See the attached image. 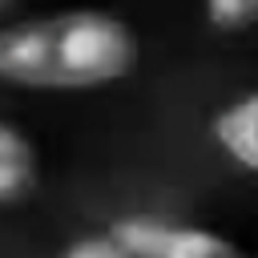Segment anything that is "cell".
<instances>
[{"label": "cell", "mask_w": 258, "mask_h": 258, "mask_svg": "<svg viewBox=\"0 0 258 258\" xmlns=\"http://www.w3.org/2000/svg\"><path fill=\"white\" fill-rule=\"evenodd\" d=\"M141 60L129 20L97 8L12 20L0 32V77L32 93H81L125 81Z\"/></svg>", "instance_id": "6da1fadb"}, {"label": "cell", "mask_w": 258, "mask_h": 258, "mask_svg": "<svg viewBox=\"0 0 258 258\" xmlns=\"http://www.w3.org/2000/svg\"><path fill=\"white\" fill-rule=\"evenodd\" d=\"M113 230L141 254V258H246L238 242H230L218 230L206 226H185V222H165L149 214H133L113 222Z\"/></svg>", "instance_id": "7a4b0ae2"}, {"label": "cell", "mask_w": 258, "mask_h": 258, "mask_svg": "<svg viewBox=\"0 0 258 258\" xmlns=\"http://www.w3.org/2000/svg\"><path fill=\"white\" fill-rule=\"evenodd\" d=\"M214 141L222 145L230 161L258 173V93L238 97L214 117Z\"/></svg>", "instance_id": "3957f363"}, {"label": "cell", "mask_w": 258, "mask_h": 258, "mask_svg": "<svg viewBox=\"0 0 258 258\" xmlns=\"http://www.w3.org/2000/svg\"><path fill=\"white\" fill-rule=\"evenodd\" d=\"M36 181H40L36 145L20 133V125H0V202L16 206L32 198Z\"/></svg>", "instance_id": "277c9868"}, {"label": "cell", "mask_w": 258, "mask_h": 258, "mask_svg": "<svg viewBox=\"0 0 258 258\" xmlns=\"http://www.w3.org/2000/svg\"><path fill=\"white\" fill-rule=\"evenodd\" d=\"M206 16L222 32H246L258 24V0H206Z\"/></svg>", "instance_id": "5b68a950"}, {"label": "cell", "mask_w": 258, "mask_h": 258, "mask_svg": "<svg viewBox=\"0 0 258 258\" xmlns=\"http://www.w3.org/2000/svg\"><path fill=\"white\" fill-rule=\"evenodd\" d=\"M60 258H141L113 226L105 230V234H93V238H77Z\"/></svg>", "instance_id": "8992f818"}, {"label": "cell", "mask_w": 258, "mask_h": 258, "mask_svg": "<svg viewBox=\"0 0 258 258\" xmlns=\"http://www.w3.org/2000/svg\"><path fill=\"white\" fill-rule=\"evenodd\" d=\"M16 4H20V0H0V8H4V12H12Z\"/></svg>", "instance_id": "52a82bcc"}]
</instances>
